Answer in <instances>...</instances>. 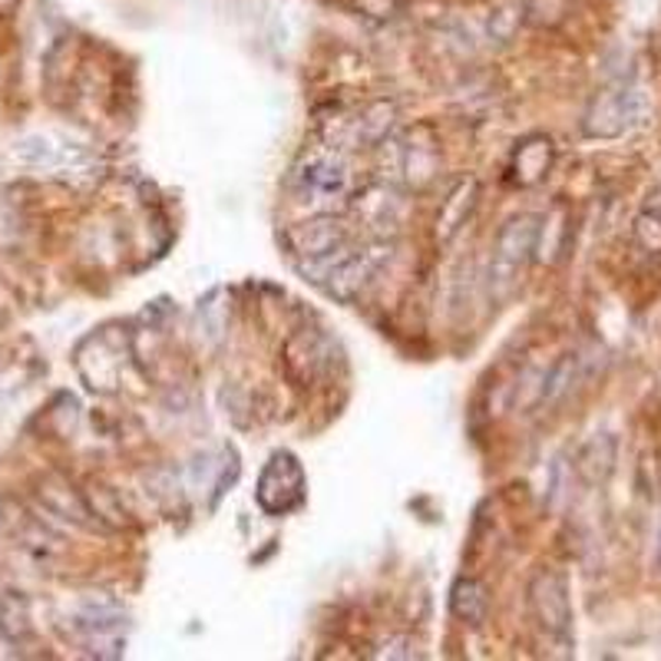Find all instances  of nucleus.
Returning a JSON list of instances; mask_svg holds the SVG:
<instances>
[{
  "label": "nucleus",
  "mask_w": 661,
  "mask_h": 661,
  "mask_svg": "<svg viewBox=\"0 0 661 661\" xmlns=\"http://www.w3.org/2000/svg\"><path fill=\"white\" fill-rule=\"evenodd\" d=\"M291 193L298 202H308L321 212L345 202L351 196V165L345 149L335 142L308 146L291 170Z\"/></svg>",
  "instance_id": "nucleus-1"
},
{
  "label": "nucleus",
  "mask_w": 661,
  "mask_h": 661,
  "mask_svg": "<svg viewBox=\"0 0 661 661\" xmlns=\"http://www.w3.org/2000/svg\"><path fill=\"white\" fill-rule=\"evenodd\" d=\"M387 255H391V245H384V242L374 245V248H348V245H341L338 252H330V255L301 262V271L314 285H321L327 294H335L341 301H351L371 285V278L381 271Z\"/></svg>",
  "instance_id": "nucleus-2"
},
{
  "label": "nucleus",
  "mask_w": 661,
  "mask_h": 661,
  "mask_svg": "<svg viewBox=\"0 0 661 661\" xmlns=\"http://www.w3.org/2000/svg\"><path fill=\"white\" fill-rule=\"evenodd\" d=\"M540 225H543L540 216L523 212V216H513L500 229V235H496V248L489 258V294L492 298L507 301L517 291L526 265L540 252Z\"/></svg>",
  "instance_id": "nucleus-3"
},
{
  "label": "nucleus",
  "mask_w": 661,
  "mask_h": 661,
  "mask_svg": "<svg viewBox=\"0 0 661 661\" xmlns=\"http://www.w3.org/2000/svg\"><path fill=\"white\" fill-rule=\"evenodd\" d=\"M304 469L298 463L294 453L278 450L271 453V460L265 463L262 476H258V507L271 517H285L294 507H301L304 500Z\"/></svg>",
  "instance_id": "nucleus-4"
},
{
  "label": "nucleus",
  "mask_w": 661,
  "mask_h": 661,
  "mask_svg": "<svg viewBox=\"0 0 661 661\" xmlns=\"http://www.w3.org/2000/svg\"><path fill=\"white\" fill-rule=\"evenodd\" d=\"M530 608L536 625L556 638V641H569L572 635V602H569V585L563 579V572L556 569H540L530 582Z\"/></svg>",
  "instance_id": "nucleus-5"
},
{
  "label": "nucleus",
  "mask_w": 661,
  "mask_h": 661,
  "mask_svg": "<svg viewBox=\"0 0 661 661\" xmlns=\"http://www.w3.org/2000/svg\"><path fill=\"white\" fill-rule=\"evenodd\" d=\"M285 242L288 248L301 258V262H311V258H321V255H330L338 252L341 245H348V225L335 216H317V219H308L301 225H291L285 232Z\"/></svg>",
  "instance_id": "nucleus-6"
},
{
  "label": "nucleus",
  "mask_w": 661,
  "mask_h": 661,
  "mask_svg": "<svg viewBox=\"0 0 661 661\" xmlns=\"http://www.w3.org/2000/svg\"><path fill=\"white\" fill-rule=\"evenodd\" d=\"M420 132H424V126H417L410 136L401 139L397 170H401V176H404L410 186L427 189V186L437 179V170H440V146H437L433 129H430L427 142H420Z\"/></svg>",
  "instance_id": "nucleus-7"
},
{
  "label": "nucleus",
  "mask_w": 661,
  "mask_h": 661,
  "mask_svg": "<svg viewBox=\"0 0 661 661\" xmlns=\"http://www.w3.org/2000/svg\"><path fill=\"white\" fill-rule=\"evenodd\" d=\"M635 93L631 90H605L595 96L589 116H585V132L589 136H618L635 123Z\"/></svg>",
  "instance_id": "nucleus-8"
},
{
  "label": "nucleus",
  "mask_w": 661,
  "mask_h": 661,
  "mask_svg": "<svg viewBox=\"0 0 661 661\" xmlns=\"http://www.w3.org/2000/svg\"><path fill=\"white\" fill-rule=\"evenodd\" d=\"M37 496L54 517H60V520H67L73 526H83V530H100V523H96V517H93V510L86 503V496H80L67 479L44 476L40 486H37Z\"/></svg>",
  "instance_id": "nucleus-9"
},
{
  "label": "nucleus",
  "mask_w": 661,
  "mask_h": 661,
  "mask_svg": "<svg viewBox=\"0 0 661 661\" xmlns=\"http://www.w3.org/2000/svg\"><path fill=\"white\" fill-rule=\"evenodd\" d=\"M476 193H479V183L473 176L456 179V186L450 189V196L440 202V212H437V239L440 242H450L466 225V219L476 206Z\"/></svg>",
  "instance_id": "nucleus-10"
},
{
  "label": "nucleus",
  "mask_w": 661,
  "mask_h": 661,
  "mask_svg": "<svg viewBox=\"0 0 661 661\" xmlns=\"http://www.w3.org/2000/svg\"><path fill=\"white\" fill-rule=\"evenodd\" d=\"M553 165V142L546 136H530L513 152V179L520 186H536L549 176Z\"/></svg>",
  "instance_id": "nucleus-11"
},
{
  "label": "nucleus",
  "mask_w": 661,
  "mask_h": 661,
  "mask_svg": "<svg viewBox=\"0 0 661 661\" xmlns=\"http://www.w3.org/2000/svg\"><path fill=\"white\" fill-rule=\"evenodd\" d=\"M0 635L4 641L24 648L34 638V622H31V608L24 602L21 592L0 585Z\"/></svg>",
  "instance_id": "nucleus-12"
},
{
  "label": "nucleus",
  "mask_w": 661,
  "mask_h": 661,
  "mask_svg": "<svg viewBox=\"0 0 661 661\" xmlns=\"http://www.w3.org/2000/svg\"><path fill=\"white\" fill-rule=\"evenodd\" d=\"M355 206H358V212L368 219V225H371L374 232H387V229L397 225V219H401V199H397V193H394L391 186H381V183L368 186V189L355 199Z\"/></svg>",
  "instance_id": "nucleus-13"
},
{
  "label": "nucleus",
  "mask_w": 661,
  "mask_h": 661,
  "mask_svg": "<svg viewBox=\"0 0 661 661\" xmlns=\"http://www.w3.org/2000/svg\"><path fill=\"white\" fill-rule=\"evenodd\" d=\"M450 608L460 622L466 625H483L486 622V612H489V595L486 589L476 582V579H460L453 585V595H450Z\"/></svg>",
  "instance_id": "nucleus-14"
},
{
  "label": "nucleus",
  "mask_w": 661,
  "mask_h": 661,
  "mask_svg": "<svg viewBox=\"0 0 661 661\" xmlns=\"http://www.w3.org/2000/svg\"><path fill=\"white\" fill-rule=\"evenodd\" d=\"M631 239H635V245L645 252V255H654V258H661V219L654 216V212H648V209H641L638 216H635V225H631Z\"/></svg>",
  "instance_id": "nucleus-15"
},
{
  "label": "nucleus",
  "mask_w": 661,
  "mask_h": 661,
  "mask_svg": "<svg viewBox=\"0 0 661 661\" xmlns=\"http://www.w3.org/2000/svg\"><path fill=\"white\" fill-rule=\"evenodd\" d=\"M576 368H579V358H576V355H566V358L553 368V374L546 378V387H543V404H553V401H559V397L569 391V384L576 381Z\"/></svg>",
  "instance_id": "nucleus-16"
},
{
  "label": "nucleus",
  "mask_w": 661,
  "mask_h": 661,
  "mask_svg": "<svg viewBox=\"0 0 661 661\" xmlns=\"http://www.w3.org/2000/svg\"><path fill=\"white\" fill-rule=\"evenodd\" d=\"M645 209L648 212H654L658 219H661V189H654L651 196H648V202H645Z\"/></svg>",
  "instance_id": "nucleus-17"
}]
</instances>
